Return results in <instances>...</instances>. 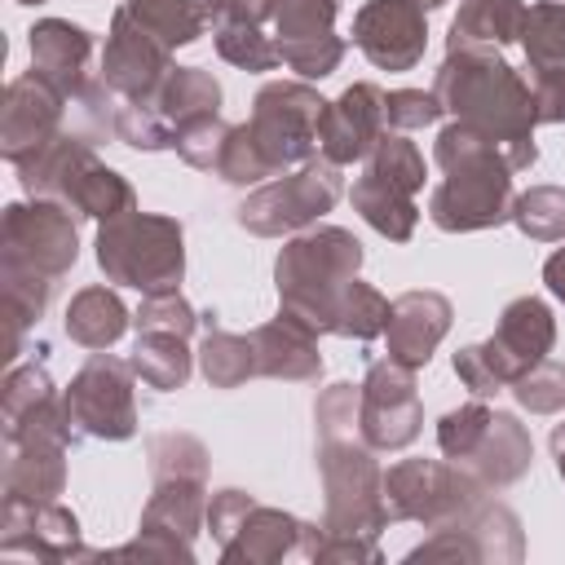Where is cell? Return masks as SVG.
<instances>
[{"label":"cell","mask_w":565,"mask_h":565,"mask_svg":"<svg viewBox=\"0 0 565 565\" xmlns=\"http://www.w3.org/2000/svg\"><path fill=\"white\" fill-rule=\"evenodd\" d=\"M433 93L437 102L490 132L508 159H512V172L530 168L539 159V146H534V102H530V84L521 71H512L494 44H455L446 49V62L437 66V79H433Z\"/></svg>","instance_id":"cell-1"},{"label":"cell","mask_w":565,"mask_h":565,"mask_svg":"<svg viewBox=\"0 0 565 565\" xmlns=\"http://www.w3.org/2000/svg\"><path fill=\"white\" fill-rule=\"evenodd\" d=\"M433 159L446 172V181L428 199V216L437 230L472 234L512 221V203H516L512 159L490 132L455 119L437 132Z\"/></svg>","instance_id":"cell-2"},{"label":"cell","mask_w":565,"mask_h":565,"mask_svg":"<svg viewBox=\"0 0 565 565\" xmlns=\"http://www.w3.org/2000/svg\"><path fill=\"white\" fill-rule=\"evenodd\" d=\"M318 468H322V486H327V534H335V543H322L318 561H375V530L388 521L384 512V472L371 459V446L353 441V433L344 437H318Z\"/></svg>","instance_id":"cell-3"},{"label":"cell","mask_w":565,"mask_h":565,"mask_svg":"<svg viewBox=\"0 0 565 565\" xmlns=\"http://www.w3.org/2000/svg\"><path fill=\"white\" fill-rule=\"evenodd\" d=\"M358 269H362V243L340 225H322L291 238L274 265L282 313L309 322L313 331H331L335 305L344 287L358 278Z\"/></svg>","instance_id":"cell-4"},{"label":"cell","mask_w":565,"mask_h":565,"mask_svg":"<svg viewBox=\"0 0 565 565\" xmlns=\"http://www.w3.org/2000/svg\"><path fill=\"white\" fill-rule=\"evenodd\" d=\"M13 168L31 199H53L75 216L110 221L137 207L132 185L115 168H106L79 132H57L53 141H44L35 154H26Z\"/></svg>","instance_id":"cell-5"},{"label":"cell","mask_w":565,"mask_h":565,"mask_svg":"<svg viewBox=\"0 0 565 565\" xmlns=\"http://www.w3.org/2000/svg\"><path fill=\"white\" fill-rule=\"evenodd\" d=\"M150 463H154V490L141 512V539L119 547V556H154L159 534H168L177 556H190L194 530L203 516V481H207V455L185 433L150 437Z\"/></svg>","instance_id":"cell-6"},{"label":"cell","mask_w":565,"mask_h":565,"mask_svg":"<svg viewBox=\"0 0 565 565\" xmlns=\"http://www.w3.org/2000/svg\"><path fill=\"white\" fill-rule=\"evenodd\" d=\"M97 265L110 282L137 287L141 296L177 291L185 274V247H181V221L154 216V212H119L102 221L97 230Z\"/></svg>","instance_id":"cell-7"},{"label":"cell","mask_w":565,"mask_h":565,"mask_svg":"<svg viewBox=\"0 0 565 565\" xmlns=\"http://www.w3.org/2000/svg\"><path fill=\"white\" fill-rule=\"evenodd\" d=\"M552 344H556L552 309L539 296H521L499 313V327L490 340L455 353V375L477 397H494L512 388L530 366H539L552 353Z\"/></svg>","instance_id":"cell-8"},{"label":"cell","mask_w":565,"mask_h":565,"mask_svg":"<svg viewBox=\"0 0 565 565\" xmlns=\"http://www.w3.org/2000/svg\"><path fill=\"white\" fill-rule=\"evenodd\" d=\"M322 97L309 84L278 79L265 84L252 102V119L243 124L256 154L274 177H282L291 163H309L318 150V119H322Z\"/></svg>","instance_id":"cell-9"},{"label":"cell","mask_w":565,"mask_h":565,"mask_svg":"<svg viewBox=\"0 0 565 565\" xmlns=\"http://www.w3.org/2000/svg\"><path fill=\"white\" fill-rule=\"evenodd\" d=\"M486 481H477L463 463H437V459H402L384 472V512L388 521H424V525H450L468 508L486 499Z\"/></svg>","instance_id":"cell-10"},{"label":"cell","mask_w":565,"mask_h":565,"mask_svg":"<svg viewBox=\"0 0 565 565\" xmlns=\"http://www.w3.org/2000/svg\"><path fill=\"white\" fill-rule=\"evenodd\" d=\"M132 362H119L102 349L75 371L71 388L62 393L66 419L75 437L93 441H124L137 433V402H132Z\"/></svg>","instance_id":"cell-11"},{"label":"cell","mask_w":565,"mask_h":565,"mask_svg":"<svg viewBox=\"0 0 565 565\" xmlns=\"http://www.w3.org/2000/svg\"><path fill=\"white\" fill-rule=\"evenodd\" d=\"M335 199H340V168L318 154V159L300 163V172L278 177V181L260 185L252 199H243L238 225L260 234V238L291 234V230L318 221L322 212H331Z\"/></svg>","instance_id":"cell-12"},{"label":"cell","mask_w":565,"mask_h":565,"mask_svg":"<svg viewBox=\"0 0 565 565\" xmlns=\"http://www.w3.org/2000/svg\"><path fill=\"white\" fill-rule=\"evenodd\" d=\"M75 256H79V234H75V216L62 203L35 199V203H9L4 207L0 265H22V269L57 282L75 265Z\"/></svg>","instance_id":"cell-13"},{"label":"cell","mask_w":565,"mask_h":565,"mask_svg":"<svg viewBox=\"0 0 565 565\" xmlns=\"http://www.w3.org/2000/svg\"><path fill=\"white\" fill-rule=\"evenodd\" d=\"M424 406L415 393V371L384 358L366 366V380L358 388V433L371 450H402L419 437Z\"/></svg>","instance_id":"cell-14"},{"label":"cell","mask_w":565,"mask_h":565,"mask_svg":"<svg viewBox=\"0 0 565 565\" xmlns=\"http://www.w3.org/2000/svg\"><path fill=\"white\" fill-rule=\"evenodd\" d=\"M207 525L216 530L225 561H278L291 543H305V521L265 508L243 490H221L207 503Z\"/></svg>","instance_id":"cell-15"},{"label":"cell","mask_w":565,"mask_h":565,"mask_svg":"<svg viewBox=\"0 0 565 565\" xmlns=\"http://www.w3.org/2000/svg\"><path fill=\"white\" fill-rule=\"evenodd\" d=\"M168 71H172V49L154 40L128 4H119L102 49V84L119 102H146L168 79Z\"/></svg>","instance_id":"cell-16"},{"label":"cell","mask_w":565,"mask_h":565,"mask_svg":"<svg viewBox=\"0 0 565 565\" xmlns=\"http://www.w3.org/2000/svg\"><path fill=\"white\" fill-rule=\"evenodd\" d=\"M335 13H340V0H278L274 40H278L282 62L296 75L327 79L340 66L349 44L335 35Z\"/></svg>","instance_id":"cell-17"},{"label":"cell","mask_w":565,"mask_h":565,"mask_svg":"<svg viewBox=\"0 0 565 565\" xmlns=\"http://www.w3.org/2000/svg\"><path fill=\"white\" fill-rule=\"evenodd\" d=\"M66 93L57 84H49L35 66L18 79H9L4 88V110H0V141H4V159L22 163L26 154H35L44 141H53L62 132V110H66Z\"/></svg>","instance_id":"cell-18"},{"label":"cell","mask_w":565,"mask_h":565,"mask_svg":"<svg viewBox=\"0 0 565 565\" xmlns=\"http://www.w3.org/2000/svg\"><path fill=\"white\" fill-rule=\"evenodd\" d=\"M353 44L380 71H411L428 44L424 9L415 0H366L353 13Z\"/></svg>","instance_id":"cell-19"},{"label":"cell","mask_w":565,"mask_h":565,"mask_svg":"<svg viewBox=\"0 0 565 565\" xmlns=\"http://www.w3.org/2000/svg\"><path fill=\"white\" fill-rule=\"evenodd\" d=\"M388 115H384V93L375 84H353L344 88L335 102L322 106V119H318V154L335 168L344 163H358L375 150V141L388 132L384 128Z\"/></svg>","instance_id":"cell-20"},{"label":"cell","mask_w":565,"mask_h":565,"mask_svg":"<svg viewBox=\"0 0 565 565\" xmlns=\"http://www.w3.org/2000/svg\"><path fill=\"white\" fill-rule=\"evenodd\" d=\"M88 62H93V35L66 18H44L31 26V66L57 84L71 102H84L97 84L88 79Z\"/></svg>","instance_id":"cell-21"},{"label":"cell","mask_w":565,"mask_h":565,"mask_svg":"<svg viewBox=\"0 0 565 565\" xmlns=\"http://www.w3.org/2000/svg\"><path fill=\"white\" fill-rule=\"evenodd\" d=\"M446 331H450V300L441 291H406L388 309V327H384L388 358L419 371V366H428V358Z\"/></svg>","instance_id":"cell-22"},{"label":"cell","mask_w":565,"mask_h":565,"mask_svg":"<svg viewBox=\"0 0 565 565\" xmlns=\"http://www.w3.org/2000/svg\"><path fill=\"white\" fill-rule=\"evenodd\" d=\"M4 530H31L26 543H9L0 547L4 556H40V561H62V556H75L79 547V521L57 508L53 499H18V494H4V512H0Z\"/></svg>","instance_id":"cell-23"},{"label":"cell","mask_w":565,"mask_h":565,"mask_svg":"<svg viewBox=\"0 0 565 565\" xmlns=\"http://www.w3.org/2000/svg\"><path fill=\"white\" fill-rule=\"evenodd\" d=\"M252 344H256V371L260 375L291 380V384H305V380H318L322 375L318 331L309 322L282 313V309H278L274 322H265V327L252 331Z\"/></svg>","instance_id":"cell-24"},{"label":"cell","mask_w":565,"mask_h":565,"mask_svg":"<svg viewBox=\"0 0 565 565\" xmlns=\"http://www.w3.org/2000/svg\"><path fill=\"white\" fill-rule=\"evenodd\" d=\"M530 455H534V446H530L525 424H521L516 415L494 411L490 424H486V433H481L477 446L468 450L463 468H468L477 481H486V486L494 490V486H512V481L530 468Z\"/></svg>","instance_id":"cell-25"},{"label":"cell","mask_w":565,"mask_h":565,"mask_svg":"<svg viewBox=\"0 0 565 565\" xmlns=\"http://www.w3.org/2000/svg\"><path fill=\"white\" fill-rule=\"evenodd\" d=\"M146 106H154V115L172 128V137L203 115H221V84L203 71V66H172L168 79L146 97Z\"/></svg>","instance_id":"cell-26"},{"label":"cell","mask_w":565,"mask_h":565,"mask_svg":"<svg viewBox=\"0 0 565 565\" xmlns=\"http://www.w3.org/2000/svg\"><path fill=\"white\" fill-rule=\"evenodd\" d=\"M525 13H530V4H521V0H463L455 22H450L446 49H455V44H494V49L512 44V40H521Z\"/></svg>","instance_id":"cell-27"},{"label":"cell","mask_w":565,"mask_h":565,"mask_svg":"<svg viewBox=\"0 0 565 565\" xmlns=\"http://www.w3.org/2000/svg\"><path fill=\"white\" fill-rule=\"evenodd\" d=\"M128 327V309L110 287H84L66 305V335L84 349H110Z\"/></svg>","instance_id":"cell-28"},{"label":"cell","mask_w":565,"mask_h":565,"mask_svg":"<svg viewBox=\"0 0 565 565\" xmlns=\"http://www.w3.org/2000/svg\"><path fill=\"white\" fill-rule=\"evenodd\" d=\"M349 199H353V207L362 212V221H366L375 234H384V238H393V243H406V238L415 234L419 207H415L411 194H402V190H393V185H384V181H375V177L362 172V177L353 181Z\"/></svg>","instance_id":"cell-29"},{"label":"cell","mask_w":565,"mask_h":565,"mask_svg":"<svg viewBox=\"0 0 565 565\" xmlns=\"http://www.w3.org/2000/svg\"><path fill=\"white\" fill-rule=\"evenodd\" d=\"M132 371L146 388H159V393H172L190 380V349H185V335H172V331H137V349H132Z\"/></svg>","instance_id":"cell-30"},{"label":"cell","mask_w":565,"mask_h":565,"mask_svg":"<svg viewBox=\"0 0 565 565\" xmlns=\"http://www.w3.org/2000/svg\"><path fill=\"white\" fill-rule=\"evenodd\" d=\"M216 313H207V335L199 344V362H203V375L212 388H238L243 380L260 375L256 371V344L252 335H234L225 327L212 322Z\"/></svg>","instance_id":"cell-31"},{"label":"cell","mask_w":565,"mask_h":565,"mask_svg":"<svg viewBox=\"0 0 565 565\" xmlns=\"http://www.w3.org/2000/svg\"><path fill=\"white\" fill-rule=\"evenodd\" d=\"M128 9L168 49L194 44L203 35V26H207V4L203 0H128Z\"/></svg>","instance_id":"cell-32"},{"label":"cell","mask_w":565,"mask_h":565,"mask_svg":"<svg viewBox=\"0 0 565 565\" xmlns=\"http://www.w3.org/2000/svg\"><path fill=\"white\" fill-rule=\"evenodd\" d=\"M362 172L375 177V181H384V185H393V190H402V194H411V199L424 190V177H428L424 172V154L397 128L375 141V150L366 154V168Z\"/></svg>","instance_id":"cell-33"},{"label":"cell","mask_w":565,"mask_h":565,"mask_svg":"<svg viewBox=\"0 0 565 565\" xmlns=\"http://www.w3.org/2000/svg\"><path fill=\"white\" fill-rule=\"evenodd\" d=\"M388 309H393V305H388L371 282L353 278V282L344 287L340 305H335L331 335H344V340H375V335H384V327H388Z\"/></svg>","instance_id":"cell-34"},{"label":"cell","mask_w":565,"mask_h":565,"mask_svg":"<svg viewBox=\"0 0 565 565\" xmlns=\"http://www.w3.org/2000/svg\"><path fill=\"white\" fill-rule=\"evenodd\" d=\"M512 221L525 238L534 243H556L565 238V190L561 185H534L525 194H516L512 203Z\"/></svg>","instance_id":"cell-35"},{"label":"cell","mask_w":565,"mask_h":565,"mask_svg":"<svg viewBox=\"0 0 565 565\" xmlns=\"http://www.w3.org/2000/svg\"><path fill=\"white\" fill-rule=\"evenodd\" d=\"M216 53L243 71H274L282 66L278 40H269L260 26L252 22H216Z\"/></svg>","instance_id":"cell-36"},{"label":"cell","mask_w":565,"mask_h":565,"mask_svg":"<svg viewBox=\"0 0 565 565\" xmlns=\"http://www.w3.org/2000/svg\"><path fill=\"white\" fill-rule=\"evenodd\" d=\"M110 128H115L119 141H128V146H137V150H168V146H177L172 128H168V124L154 115V106H146V102H119Z\"/></svg>","instance_id":"cell-37"},{"label":"cell","mask_w":565,"mask_h":565,"mask_svg":"<svg viewBox=\"0 0 565 565\" xmlns=\"http://www.w3.org/2000/svg\"><path fill=\"white\" fill-rule=\"evenodd\" d=\"M490 415H494V411L481 406V402H468V406H459V411H446L441 424H437V446H441V455L455 459V463H463L468 450L477 446V437L486 433Z\"/></svg>","instance_id":"cell-38"},{"label":"cell","mask_w":565,"mask_h":565,"mask_svg":"<svg viewBox=\"0 0 565 565\" xmlns=\"http://www.w3.org/2000/svg\"><path fill=\"white\" fill-rule=\"evenodd\" d=\"M512 397L525 406V411H534V415H556L561 406H565V366H556V362H539V366H530L516 384H512Z\"/></svg>","instance_id":"cell-39"},{"label":"cell","mask_w":565,"mask_h":565,"mask_svg":"<svg viewBox=\"0 0 565 565\" xmlns=\"http://www.w3.org/2000/svg\"><path fill=\"white\" fill-rule=\"evenodd\" d=\"M225 137H230V124H225L221 115L190 119V124L177 132V154H181L190 168H207V172H216V159H221Z\"/></svg>","instance_id":"cell-40"},{"label":"cell","mask_w":565,"mask_h":565,"mask_svg":"<svg viewBox=\"0 0 565 565\" xmlns=\"http://www.w3.org/2000/svg\"><path fill=\"white\" fill-rule=\"evenodd\" d=\"M137 331H172V335H194L199 327V313L190 309V300L181 291H159V296H146L141 309H137Z\"/></svg>","instance_id":"cell-41"},{"label":"cell","mask_w":565,"mask_h":565,"mask_svg":"<svg viewBox=\"0 0 565 565\" xmlns=\"http://www.w3.org/2000/svg\"><path fill=\"white\" fill-rule=\"evenodd\" d=\"M384 115H388V128L397 132H411V128H428L446 115V106L437 102V93H424V88H397V93H384Z\"/></svg>","instance_id":"cell-42"},{"label":"cell","mask_w":565,"mask_h":565,"mask_svg":"<svg viewBox=\"0 0 565 565\" xmlns=\"http://www.w3.org/2000/svg\"><path fill=\"white\" fill-rule=\"evenodd\" d=\"M521 75L530 84L534 119L539 124H565V71L561 66H525Z\"/></svg>","instance_id":"cell-43"},{"label":"cell","mask_w":565,"mask_h":565,"mask_svg":"<svg viewBox=\"0 0 565 565\" xmlns=\"http://www.w3.org/2000/svg\"><path fill=\"white\" fill-rule=\"evenodd\" d=\"M313 419H318V437H344V433H353V424H358V388L353 384H331L318 397Z\"/></svg>","instance_id":"cell-44"},{"label":"cell","mask_w":565,"mask_h":565,"mask_svg":"<svg viewBox=\"0 0 565 565\" xmlns=\"http://www.w3.org/2000/svg\"><path fill=\"white\" fill-rule=\"evenodd\" d=\"M203 4L212 22H252V26H260L278 9V0H203Z\"/></svg>","instance_id":"cell-45"},{"label":"cell","mask_w":565,"mask_h":565,"mask_svg":"<svg viewBox=\"0 0 565 565\" xmlns=\"http://www.w3.org/2000/svg\"><path fill=\"white\" fill-rule=\"evenodd\" d=\"M543 282H547V291H552L556 300H565V247L547 256V265H543Z\"/></svg>","instance_id":"cell-46"},{"label":"cell","mask_w":565,"mask_h":565,"mask_svg":"<svg viewBox=\"0 0 565 565\" xmlns=\"http://www.w3.org/2000/svg\"><path fill=\"white\" fill-rule=\"evenodd\" d=\"M552 455H556V468H561V477H565V424L552 428Z\"/></svg>","instance_id":"cell-47"},{"label":"cell","mask_w":565,"mask_h":565,"mask_svg":"<svg viewBox=\"0 0 565 565\" xmlns=\"http://www.w3.org/2000/svg\"><path fill=\"white\" fill-rule=\"evenodd\" d=\"M415 4H419V9H424V13H428V9H441V4H446V0H415Z\"/></svg>","instance_id":"cell-48"},{"label":"cell","mask_w":565,"mask_h":565,"mask_svg":"<svg viewBox=\"0 0 565 565\" xmlns=\"http://www.w3.org/2000/svg\"><path fill=\"white\" fill-rule=\"evenodd\" d=\"M18 4H44V0H18Z\"/></svg>","instance_id":"cell-49"},{"label":"cell","mask_w":565,"mask_h":565,"mask_svg":"<svg viewBox=\"0 0 565 565\" xmlns=\"http://www.w3.org/2000/svg\"><path fill=\"white\" fill-rule=\"evenodd\" d=\"M556 4H565V0H556Z\"/></svg>","instance_id":"cell-50"}]
</instances>
